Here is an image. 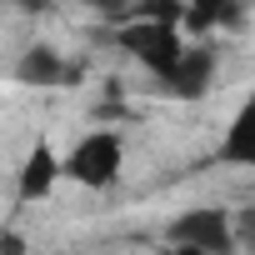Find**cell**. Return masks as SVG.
I'll use <instances>...</instances> for the list:
<instances>
[{"label":"cell","instance_id":"277c9868","mask_svg":"<svg viewBox=\"0 0 255 255\" xmlns=\"http://www.w3.org/2000/svg\"><path fill=\"white\" fill-rule=\"evenodd\" d=\"M160 80H165L170 95H180V100H200V95L210 90V80H215V55H210L205 45H185L180 60H175Z\"/></svg>","mask_w":255,"mask_h":255},{"label":"cell","instance_id":"8992f818","mask_svg":"<svg viewBox=\"0 0 255 255\" xmlns=\"http://www.w3.org/2000/svg\"><path fill=\"white\" fill-rule=\"evenodd\" d=\"M55 180H60V160H55V150H50L45 140L30 145V155H25V165H20V180H15L20 200H45V195L55 190Z\"/></svg>","mask_w":255,"mask_h":255},{"label":"cell","instance_id":"9c48e42d","mask_svg":"<svg viewBox=\"0 0 255 255\" xmlns=\"http://www.w3.org/2000/svg\"><path fill=\"white\" fill-rule=\"evenodd\" d=\"M185 15V0H130V15L125 20H165V25H180Z\"/></svg>","mask_w":255,"mask_h":255},{"label":"cell","instance_id":"6da1fadb","mask_svg":"<svg viewBox=\"0 0 255 255\" xmlns=\"http://www.w3.org/2000/svg\"><path fill=\"white\" fill-rule=\"evenodd\" d=\"M120 50L130 55L135 65H145L150 75H165L175 60H180V50H185V40H180V25H165V20H120Z\"/></svg>","mask_w":255,"mask_h":255},{"label":"cell","instance_id":"7c38bea8","mask_svg":"<svg viewBox=\"0 0 255 255\" xmlns=\"http://www.w3.org/2000/svg\"><path fill=\"white\" fill-rule=\"evenodd\" d=\"M20 10H30V15H40V10H50V0H15Z\"/></svg>","mask_w":255,"mask_h":255},{"label":"cell","instance_id":"52a82bcc","mask_svg":"<svg viewBox=\"0 0 255 255\" xmlns=\"http://www.w3.org/2000/svg\"><path fill=\"white\" fill-rule=\"evenodd\" d=\"M220 155H225L230 165H255V90H250L245 105L235 110L230 130H225V140H220Z\"/></svg>","mask_w":255,"mask_h":255},{"label":"cell","instance_id":"7a4b0ae2","mask_svg":"<svg viewBox=\"0 0 255 255\" xmlns=\"http://www.w3.org/2000/svg\"><path fill=\"white\" fill-rule=\"evenodd\" d=\"M120 165H125L120 135H115V130H95V135H85V140L70 150V160H65L60 170H65L70 180L90 185V190H105V185L120 180Z\"/></svg>","mask_w":255,"mask_h":255},{"label":"cell","instance_id":"4fadbf2b","mask_svg":"<svg viewBox=\"0 0 255 255\" xmlns=\"http://www.w3.org/2000/svg\"><path fill=\"white\" fill-rule=\"evenodd\" d=\"M175 255H210V250H200V245H175Z\"/></svg>","mask_w":255,"mask_h":255},{"label":"cell","instance_id":"30bf717a","mask_svg":"<svg viewBox=\"0 0 255 255\" xmlns=\"http://www.w3.org/2000/svg\"><path fill=\"white\" fill-rule=\"evenodd\" d=\"M85 5L100 10L105 20H125V15H130V0H85Z\"/></svg>","mask_w":255,"mask_h":255},{"label":"cell","instance_id":"8fae6325","mask_svg":"<svg viewBox=\"0 0 255 255\" xmlns=\"http://www.w3.org/2000/svg\"><path fill=\"white\" fill-rule=\"evenodd\" d=\"M25 250H30V245H25L15 230H5V235H0V255H25Z\"/></svg>","mask_w":255,"mask_h":255},{"label":"cell","instance_id":"5b68a950","mask_svg":"<svg viewBox=\"0 0 255 255\" xmlns=\"http://www.w3.org/2000/svg\"><path fill=\"white\" fill-rule=\"evenodd\" d=\"M15 75H20L25 85H35V90H50V85H75V80H80V70H75V65H65L50 45H30V50L15 60Z\"/></svg>","mask_w":255,"mask_h":255},{"label":"cell","instance_id":"ba28073f","mask_svg":"<svg viewBox=\"0 0 255 255\" xmlns=\"http://www.w3.org/2000/svg\"><path fill=\"white\" fill-rule=\"evenodd\" d=\"M235 20H240V0H185V15H180V25L190 30H215Z\"/></svg>","mask_w":255,"mask_h":255},{"label":"cell","instance_id":"3957f363","mask_svg":"<svg viewBox=\"0 0 255 255\" xmlns=\"http://www.w3.org/2000/svg\"><path fill=\"white\" fill-rule=\"evenodd\" d=\"M170 245H200L210 255H230L235 250V225L220 205H200V210H185L170 225Z\"/></svg>","mask_w":255,"mask_h":255}]
</instances>
